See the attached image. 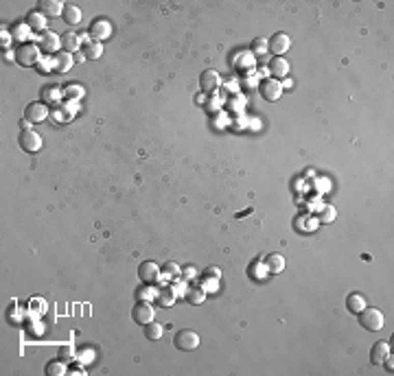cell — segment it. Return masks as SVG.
I'll return each instance as SVG.
<instances>
[{
    "label": "cell",
    "instance_id": "obj_1",
    "mask_svg": "<svg viewBox=\"0 0 394 376\" xmlns=\"http://www.w3.org/2000/svg\"><path fill=\"white\" fill-rule=\"evenodd\" d=\"M359 324H361V328H366V330H381L383 328V313L379 311V308H361L359 313Z\"/></svg>",
    "mask_w": 394,
    "mask_h": 376
},
{
    "label": "cell",
    "instance_id": "obj_2",
    "mask_svg": "<svg viewBox=\"0 0 394 376\" xmlns=\"http://www.w3.org/2000/svg\"><path fill=\"white\" fill-rule=\"evenodd\" d=\"M173 343H175V348H178V350L191 352V350H195L197 345H200V335H197L195 330H191V328H182V330L175 333Z\"/></svg>",
    "mask_w": 394,
    "mask_h": 376
},
{
    "label": "cell",
    "instance_id": "obj_3",
    "mask_svg": "<svg viewBox=\"0 0 394 376\" xmlns=\"http://www.w3.org/2000/svg\"><path fill=\"white\" fill-rule=\"evenodd\" d=\"M16 62L20 66H35L40 64V46L38 44H22L20 48H16Z\"/></svg>",
    "mask_w": 394,
    "mask_h": 376
},
{
    "label": "cell",
    "instance_id": "obj_4",
    "mask_svg": "<svg viewBox=\"0 0 394 376\" xmlns=\"http://www.w3.org/2000/svg\"><path fill=\"white\" fill-rule=\"evenodd\" d=\"M131 317H134V322L140 324V326L153 322V306L149 304V300H138L134 311H131Z\"/></svg>",
    "mask_w": 394,
    "mask_h": 376
},
{
    "label": "cell",
    "instance_id": "obj_5",
    "mask_svg": "<svg viewBox=\"0 0 394 376\" xmlns=\"http://www.w3.org/2000/svg\"><path fill=\"white\" fill-rule=\"evenodd\" d=\"M40 50H44V53H48V55H57L60 50L57 48H62V38H57V33L53 31H44L40 33Z\"/></svg>",
    "mask_w": 394,
    "mask_h": 376
},
{
    "label": "cell",
    "instance_id": "obj_6",
    "mask_svg": "<svg viewBox=\"0 0 394 376\" xmlns=\"http://www.w3.org/2000/svg\"><path fill=\"white\" fill-rule=\"evenodd\" d=\"M24 119L31 121V123H42L48 119V105L46 103H40V101H33L29 103L26 109H24Z\"/></svg>",
    "mask_w": 394,
    "mask_h": 376
},
{
    "label": "cell",
    "instance_id": "obj_7",
    "mask_svg": "<svg viewBox=\"0 0 394 376\" xmlns=\"http://www.w3.org/2000/svg\"><path fill=\"white\" fill-rule=\"evenodd\" d=\"M18 142H20V147H22V149H24L26 153H35V151H40V149H42V136H40V134H35L33 129L22 131Z\"/></svg>",
    "mask_w": 394,
    "mask_h": 376
},
{
    "label": "cell",
    "instance_id": "obj_8",
    "mask_svg": "<svg viewBox=\"0 0 394 376\" xmlns=\"http://www.w3.org/2000/svg\"><path fill=\"white\" fill-rule=\"evenodd\" d=\"M289 46H291V40H289V35H285V33H274L272 38L267 40V48L272 50L276 57H283L289 50Z\"/></svg>",
    "mask_w": 394,
    "mask_h": 376
},
{
    "label": "cell",
    "instance_id": "obj_9",
    "mask_svg": "<svg viewBox=\"0 0 394 376\" xmlns=\"http://www.w3.org/2000/svg\"><path fill=\"white\" fill-rule=\"evenodd\" d=\"M138 278H140V282H145V284H153L160 278V267L151 261H145V263L138 265Z\"/></svg>",
    "mask_w": 394,
    "mask_h": 376
},
{
    "label": "cell",
    "instance_id": "obj_10",
    "mask_svg": "<svg viewBox=\"0 0 394 376\" xmlns=\"http://www.w3.org/2000/svg\"><path fill=\"white\" fill-rule=\"evenodd\" d=\"M109 33H112V24H109L107 20H103V18H97V20H92L90 28H88V35H90L92 40H97V42H101V40L109 38Z\"/></svg>",
    "mask_w": 394,
    "mask_h": 376
},
{
    "label": "cell",
    "instance_id": "obj_11",
    "mask_svg": "<svg viewBox=\"0 0 394 376\" xmlns=\"http://www.w3.org/2000/svg\"><path fill=\"white\" fill-rule=\"evenodd\" d=\"M261 94L265 101H278L283 94V83L276 79H265L261 81Z\"/></svg>",
    "mask_w": 394,
    "mask_h": 376
},
{
    "label": "cell",
    "instance_id": "obj_12",
    "mask_svg": "<svg viewBox=\"0 0 394 376\" xmlns=\"http://www.w3.org/2000/svg\"><path fill=\"white\" fill-rule=\"evenodd\" d=\"M200 85H202V90H204V92H215L217 88L221 85V77H219V72H217V70L208 68V70H204V72H202Z\"/></svg>",
    "mask_w": 394,
    "mask_h": 376
},
{
    "label": "cell",
    "instance_id": "obj_13",
    "mask_svg": "<svg viewBox=\"0 0 394 376\" xmlns=\"http://www.w3.org/2000/svg\"><path fill=\"white\" fill-rule=\"evenodd\" d=\"M72 66H75V57L70 53H66V50H60L57 55H53V70L64 75V72H68Z\"/></svg>",
    "mask_w": 394,
    "mask_h": 376
},
{
    "label": "cell",
    "instance_id": "obj_14",
    "mask_svg": "<svg viewBox=\"0 0 394 376\" xmlns=\"http://www.w3.org/2000/svg\"><path fill=\"white\" fill-rule=\"evenodd\" d=\"M62 97H64V90L57 83H46L42 88V103H46V105L60 103Z\"/></svg>",
    "mask_w": 394,
    "mask_h": 376
},
{
    "label": "cell",
    "instance_id": "obj_15",
    "mask_svg": "<svg viewBox=\"0 0 394 376\" xmlns=\"http://www.w3.org/2000/svg\"><path fill=\"white\" fill-rule=\"evenodd\" d=\"M60 38H62V50H66V53L75 55L77 50H81V48H79V46H81V40H79L77 33L66 31L64 35H60Z\"/></svg>",
    "mask_w": 394,
    "mask_h": 376
},
{
    "label": "cell",
    "instance_id": "obj_16",
    "mask_svg": "<svg viewBox=\"0 0 394 376\" xmlns=\"http://www.w3.org/2000/svg\"><path fill=\"white\" fill-rule=\"evenodd\" d=\"M40 13H44V16H48V18L62 16V13H64V3H60V0H42V3H40Z\"/></svg>",
    "mask_w": 394,
    "mask_h": 376
},
{
    "label": "cell",
    "instance_id": "obj_17",
    "mask_svg": "<svg viewBox=\"0 0 394 376\" xmlns=\"http://www.w3.org/2000/svg\"><path fill=\"white\" fill-rule=\"evenodd\" d=\"M62 18L66 24H70V26H75L81 22V9L75 5V3H66L64 5V13H62Z\"/></svg>",
    "mask_w": 394,
    "mask_h": 376
},
{
    "label": "cell",
    "instance_id": "obj_18",
    "mask_svg": "<svg viewBox=\"0 0 394 376\" xmlns=\"http://www.w3.org/2000/svg\"><path fill=\"white\" fill-rule=\"evenodd\" d=\"M390 355V343L388 341H377L375 345H372V350H370V363H383V359Z\"/></svg>",
    "mask_w": 394,
    "mask_h": 376
},
{
    "label": "cell",
    "instance_id": "obj_19",
    "mask_svg": "<svg viewBox=\"0 0 394 376\" xmlns=\"http://www.w3.org/2000/svg\"><path fill=\"white\" fill-rule=\"evenodd\" d=\"M26 24H29V28L31 31H46V16L44 13H40V11H31L26 16Z\"/></svg>",
    "mask_w": 394,
    "mask_h": 376
},
{
    "label": "cell",
    "instance_id": "obj_20",
    "mask_svg": "<svg viewBox=\"0 0 394 376\" xmlns=\"http://www.w3.org/2000/svg\"><path fill=\"white\" fill-rule=\"evenodd\" d=\"M81 50H83L86 60H99V57L103 55V46H101V42H97V40H90V42H86Z\"/></svg>",
    "mask_w": 394,
    "mask_h": 376
},
{
    "label": "cell",
    "instance_id": "obj_21",
    "mask_svg": "<svg viewBox=\"0 0 394 376\" xmlns=\"http://www.w3.org/2000/svg\"><path fill=\"white\" fill-rule=\"evenodd\" d=\"M269 72H272L274 77H285L289 72V64L285 57H274L272 62H269Z\"/></svg>",
    "mask_w": 394,
    "mask_h": 376
},
{
    "label": "cell",
    "instance_id": "obj_22",
    "mask_svg": "<svg viewBox=\"0 0 394 376\" xmlns=\"http://www.w3.org/2000/svg\"><path fill=\"white\" fill-rule=\"evenodd\" d=\"M265 267H267V271H272V274H280L285 269V258L280 254H269L265 258Z\"/></svg>",
    "mask_w": 394,
    "mask_h": 376
},
{
    "label": "cell",
    "instance_id": "obj_23",
    "mask_svg": "<svg viewBox=\"0 0 394 376\" xmlns=\"http://www.w3.org/2000/svg\"><path fill=\"white\" fill-rule=\"evenodd\" d=\"M184 298H186V302H188V304L197 306V304H202V302L206 300V291H204L202 286H193V289H186Z\"/></svg>",
    "mask_w": 394,
    "mask_h": 376
},
{
    "label": "cell",
    "instance_id": "obj_24",
    "mask_svg": "<svg viewBox=\"0 0 394 376\" xmlns=\"http://www.w3.org/2000/svg\"><path fill=\"white\" fill-rule=\"evenodd\" d=\"M64 374H68V370H66V363L62 359H50L46 363V376H64Z\"/></svg>",
    "mask_w": 394,
    "mask_h": 376
},
{
    "label": "cell",
    "instance_id": "obj_25",
    "mask_svg": "<svg viewBox=\"0 0 394 376\" xmlns=\"http://www.w3.org/2000/svg\"><path fill=\"white\" fill-rule=\"evenodd\" d=\"M335 217H337V212H335L333 206H328V204L320 206V210H318V221H320V223H333Z\"/></svg>",
    "mask_w": 394,
    "mask_h": 376
},
{
    "label": "cell",
    "instance_id": "obj_26",
    "mask_svg": "<svg viewBox=\"0 0 394 376\" xmlns=\"http://www.w3.org/2000/svg\"><path fill=\"white\" fill-rule=\"evenodd\" d=\"M346 306H348L350 313H359L361 308H366V300H363L359 293H350L346 298Z\"/></svg>",
    "mask_w": 394,
    "mask_h": 376
},
{
    "label": "cell",
    "instance_id": "obj_27",
    "mask_svg": "<svg viewBox=\"0 0 394 376\" xmlns=\"http://www.w3.org/2000/svg\"><path fill=\"white\" fill-rule=\"evenodd\" d=\"M164 333V328H162V324H156V322H149V324H145V337L151 339V341H158L160 337H162Z\"/></svg>",
    "mask_w": 394,
    "mask_h": 376
},
{
    "label": "cell",
    "instance_id": "obj_28",
    "mask_svg": "<svg viewBox=\"0 0 394 376\" xmlns=\"http://www.w3.org/2000/svg\"><path fill=\"white\" fill-rule=\"evenodd\" d=\"M156 300H158L162 306H171L173 302H175V291H173V286H162V289L158 291Z\"/></svg>",
    "mask_w": 394,
    "mask_h": 376
},
{
    "label": "cell",
    "instance_id": "obj_29",
    "mask_svg": "<svg viewBox=\"0 0 394 376\" xmlns=\"http://www.w3.org/2000/svg\"><path fill=\"white\" fill-rule=\"evenodd\" d=\"M64 97L68 99V101H79L83 97V88L81 85H77V83H68L64 88Z\"/></svg>",
    "mask_w": 394,
    "mask_h": 376
},
{
    "label": "cell",
    "instance_id": "obj_30",
    "mask_svg": "<svg viewBox=\"0 0 394 376\" xmlns=\"http://www.w3.org/2000/svg\"><path fill=\"white\" fill-rule=\"evenodd\" d=\"M53 116H55V123H57V121H60V123H68L70 119H75V109H72V107H62V105H60V107L55 109V114H53Z\"/></svg>",
    "mask_w": 394,
    "mask_h": 376
},
{
    "label": "cell",
    "instance_id": "obj_31",
    "mask_svg": "<svg viewBox=\"0 0 394 376\" xmlns=\"http://www.w3.org/2000/svg\"><path fill=\"white\" fill-rule=\"evenodd\" d=\"M162 274L166 276V278H171V280H175V278H180V274H182V269H180V265H175V263H164L162 265Z\"/></svg>",
    "mask_w": 394,
    "mask_h": 376
},
{
    "label": "cell",
    "instance_id": "obj_32",
    "mask_svg": "<svg viewBox=\"0 0 394 376\" xmlns=\"http://www.w3.org/2000/svg\"><path fill=\"white\" fill-rule=\"evenodd\" d=\"M29 31H31V28H29V24H16V26H13V33L11 35L18 42H24V40H29V35H31Z\"/></svg>",
    "mask_w": 394,
    "mask_h": 376
},
{
    "label": "cell",
    "instance_id": "obj_33",
    "mask_svg": "<svg viewBox=\"0 0 394 376\" xmlns=\"http://www.w3.org/2000/svg\"><path fill=\"white\" fill-rule=\"evenodd\" d=\"M156 296H158V291L153 293V291H151V284H145V282H143L140 289L136 291V298H138V300H149V298H156Z\"/></svg>",
    "mask_w": 394,
    "mask_h": 376
},
{
    "label": "cell",
    "instance_id": "obj_34",
    "mask_svg": "<svg viewBox=\"0 0 394 376\" xmlns=\"http://www.w3.org/2000/svg\"><path fill=\"white\" fill-rule=\"evenodd\" d=\"M252 50H254V53H257V55H263V53H267V40H263V38H257V40H254L252 42Z\"/></svg>",
    "mask_w": 394,
    "mask_h": 376
},
{
    "label": "cell",
    "instance_id": "obj_35",
    "mask_svg": "<svg viewBox=\"0 0 394 376\" xmlns=\"http://www.w3.org/2000/svg\"><path fill=\"white\" fill-rule=\"evenodd\" d=\"M60 359L64 361V363H68V361L72 359V348H70V345H62V350H60Z\"/></svg>",
    "mask_w": 394,
    "mask_h": 376
},
{
    "label": "cell",
    "instance_id": "obj_36",
    "mask_svg": "<svg viewBox=\"0 0 394 376\" xmlns=\"http://www.w3.org/2000/svg\"><path fill=\"white\" fill-rule=\"evenodd\" d=\"M204 276L217 280L219 276H221V269H219V267H206V269H204Z\"/></svg>",
    "mask_w": 394,
    "mask_h": 376
},
{
    "label": "cell",
    "instance_id": "obj_37",
    "mask_svg": "<svg viewBox=\"0 0 394 376\" xmlns=\"http://www.w3.org/2000/svg\"><path fill=\"white\" fill-rule=\"evenodd\" d=\"M184 280H193L195 278V269L191 267V265H186V267H182V274H180Z\"/></svg>",
    "mask_w": 394,
    "mask_h": 376
},
{
    "label": "cell",
    "instance_id": "obj_38",
    "mask_svg": "<svg viewBox=\"0 0 394 376\" xmlns=\"http://www.w3.org/2000/svg\"><path fill=\"white\" fill-rule=\"evenodd\" d=\"M72 57H75V62H77V64H81V62H86V55H83V50H77V53H75V55H72Z\"/></svg>",
    "mask_w": 394,
    "mask_h": 376
},
{
    "label": "cell",
    "instance_id": "obj_39",
    "mask_svg": "<svg viewBox=\"0 0 394 376\" xmlns=\"http://www.w3.org/2000/svg\"><path fill=\"white\" fill-rule=\"evenodd\" d=\"M68 374H83L81 367H72V370H68Z\"/></svg>",
    "mask_w": 394,
    "mask_h": 376
},
{
    "label": "cell",
    "instance_id": "obj_40",
    "mask_svg": "<svg viewBox=\"0 0 394 376\" xmlns=\"http://www.w3.org/2000/svg\"><path fill=\"white\" fill-rule=\"evenodd\" d=\"M7 40H9V35H7V33H5V28H3V40H0V42H3V46L7 44Z\"/></svg>",
    "mask_w": 394,
    "mask_h": 376
}]
</instances>
